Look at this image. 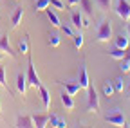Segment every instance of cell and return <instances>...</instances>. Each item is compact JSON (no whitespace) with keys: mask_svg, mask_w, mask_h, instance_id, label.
Listing matches in <instances>:
<instances>
[{"mask_svg":"<svg viewBox=\"0 0 130 128\" xmlns=\"http://www.w3.org/2000/svg\"><path fill=\"white\" fill-rule=\"evenodd\" d=\"M96 40L98 42H108L112 40V25L108 20H103L98 27V33H96Z\"/></svg>","mask_w":130,"mask_h":128,"instance_id":"obj_1","label":"cell"},{"mask_svg":"<svg viewBox=\"0 0 130 128\" xmlns=\"http://www.w3.org/2000/svg\"><path fill=\"white\" fill-rule=\"evenodd\" d=\"M87 108L90 112H98V110H100V96H98V92L94 90L92 85L87 88Z\"/></svg>","mask_w":130,"mask_h":128,"instance_id":"obj_2","label":"cell"},{"mask_svg":"<svg viewBox=\"0 0 130 128\" xmlns=\"http://www.w3.org/2000/svg\"><path fill=\"white\" fill-rule=\"evenodd\" d=\"M116 13L123 22H130V4L126 0H116Z\"/></svg>","mask_w":130,"mask_h":128,"instance_id":"obj_3","label":"cell"},{"mask_svg":"<svg viewBox=\"0 0 130 128\" xmlns=\"http://www.w3.org/2000/svg\"><path fill=\"white\" fill-rule=\"evenodd\" d=\"M27 83L31 87H36V88L42 85L40 76L36 74V69H35V65H32V60L31 58H29V63H27Z\"/></svg>","mask_w":130,"mask_h":128,"instance_id":"obj_4","label":"cell"},{"mask_svg":"<svg viewBox=\"0 0 130 128\" xmlns=\"http://www.w3.org/2000/svg\"><path fill=\"white\" fill-rule=\"evenodd\" d=\"M107 123H110V124H114V126H126V123H125V116L121 114L119 110H114V112H110V114H107Z\"/></svg>","mask_w":130,"mask_h":128,"instance_id":"obj_5","label":"cell"},{"mask_svg":"<svg viewBox=\"0 0 130 128\" xmlns=\"http://www.w3.org/2000/svg\"><path fill=\"white\" fill-rule=\"evenodd\" d=\"M27 74L24 72H18V76H16V90H18L22 96H25V88H27Z\"/></svg>","mask_w":130,"mask_h":128,"instance_id":"obj_6","label":"cell"},{"mask_svg":"<svg viewBox=\"0 0 130 128\" xmlns=\"http://www.w3.org/2000/svg\"><path fill=\"white\" fill-rule=\"evenodd\" d=\"M60 99H61V105H63L65 108H67V110H72V108L76 106V103H74V99H72V96H71L67 90H61Z\"/></svg>","mask_w":130,"mask_h":128,"instance_id":"obj_7","label":"cell"},{"mask_svg":"<svg viewBox=\"0 0 130 128\" xmlns=\"http://www.w3.org/2000/svg\"><path fill=\"white\" fill-rule=\"evenodd\" d=\"M78 83L81 85V88H89L90 87V78H89V72H87L85 65H81V69H79V81Z\"/></svg>","mask_w":130,"mask_h":128,"instance_id":"obj_8","label":"cell"},{"mask_svg":"<svg viewBox=\"0 0 130 128\" xmlns=\"http://www.w3.org/2000/svg\"><path fill=\"white\" fill-rule=\"evenodd\" d=\"M45 14H47L49 22H51V25H54V27H60V25H61V22H60V16L56 14V11L53 9V6H49V7L45 9Z\"/></svg>","mask_w":130,"mask_h":128,"instance_id":"obj_9","label":"cell"},{"mask_svg":"<svg viewBox=\"0 0 130 128\" xmlns=\"http://www.w3.org/2000/svg\"><path fill=\"white\" fill-rule=\"evenodd\" d=\"M32 123L36 128H43L49 124V114H35L32 116Z\"/></svg>","mask_w":130,"mask_h":128,"instance_id":"obj_10","label":"cell"},{"mask_svg":"<svg viewBox=\"0 0 130 128\" xmlns=\"http://www.w3.org/2000/svg\"><path fill=\"white\" fill-rule=\"evenodd\" d=\"M125 52H126V54H125V58H123V60H119V61H121L119 69H121V72H123V74H128V72H130V45L125 49Z\"/></svg>","mask_w":130,"mask_h":128,"instance_id":"obj_11","label":"cell"},{"mask_svg":"<svg viewBox=\"0 0 130 128\" xmlns=\"http://www.w3.org/2000/svg\"><path fill=\"white\" fill-rule=\"evenodd\" d=\"M0 51H2V52H7L9 56H16V52L11 49V45H9V38H7V34H4L2 38H0Z\"/></svg>","mask_w":130,"mask_h":128,"instance_id":"obj_12","label":"cell"},{"mask_svg":"<svg viewBox=\"0 0 130 128\" xmlns=\"http://www.w3.org/2000/svg\"><path fill=\"white\" fill-rule=\"evenodd\" d=\"M16 126H20V128L35 126V123H32V116H18V117H16Z\"/></svg>","mask_w":130,"mask_h":128,"instance_id":"obj_13","label":"cell"},{"mask_svg":"<svg viewBox=\"0 0 130 128\" xmlns=\"http://www.w3.org/2000/svg\"><path fill=\"white\" fill-rule=\"evenodd\" d=\"M22 18H24V9L22 7H16L14 13L11 14V27H18L20 22H22Z\"/></svg>","mask_w":130,"mask_h":128,"instance_id":"obj_14","label":"cell"},{"mask_svg":"<svg viewBox=\"0 0 130 128\" xmlns=\"http://www.w3.org/2000/svg\"><path fill=\"white\" fill-rule=\"evenodd\" d=\"M38 90H40L42 101H43V108H45V110H49V106H51V94H49V90H47L43 85H40V87H38Z\"/></svg>","mask_w":130,"mask_h":128,"instance_id":"obj_15","label":"cell"},{"mask_svg":"<svg viewBox=\"0 0 130 128\" xmlns=\"http://www.w3.org/2000/svg\"><path fill=\"white\" fill-rule=\"evenodd\" d=\"M114 45L119 47V49H126V47L130 45V38H128V34H118L116 40H114Z\"/></svg>","mask_w":130,"mask_h":128,"instance_id":"obj_16","label":"cell"},{"mask_svg":"<svg viewBox=\"0 0 130 128\" xmlns=\"http://www.w3.org/2000/svg\"><path fill=\"white\" fill-rule=\"evenodd\" d=\"M49 123H51V126H56V128H65L67 126V121L63 117H60V116H56V114L49 116Z\"/></svg>","mask_w":130,"mask_h":128,"instance_id":"obj_17","label":"cell"},{"mask_svg":"<svg viewBox=\"0 0 130 128\" xmlns=\"http://www.w3.org/2000/svg\"><path fill=\"white\" fill-rule=\"evenodd\" d=\"M79 7L83 9V13L87 16H92V13H94V2L92 0H79Z\"/></svg>","mask_w":130,"mask_h":128,"instance_id":"obj_18","label":"cell"},{"mask_svg":"<svg viewBox=\"0 0 130 128\" xmlns=\"http://www.w3.org/2000/svg\"><path fill=\"white\" fill-rule=\"evenodd\" d=\"M63 87H65V90H67L71 96H76L79 90H81V85L79 83H67V81H60Z\"/></svg>","mask_w":130,"mask_h":128,"instance_id":"obj_19","label":"cell"},{"mask_svg":"<svg viewBox=\"0 0 130 128\" xmlns=\"http://www.w3.org/2000/svg\"><path fill=\"white\" fill-rule=\"evenodd\" d=\"M71 20H72V25H74L78 31L83 27V16H81V13H76V11H74V13L71 14Z\"/></svg>","mask_w":130,"mask_h":128,"instance_id":"obj_20","label":"cell"},{"mask_svg":"<svg viewBox=\"0 0 130 128\" xmlns=\"http://www.w3.org/2000/svg\"><path fill=\"white\" fill-rule=\"evenodd\" d=\"M18 51H20L22 54H29V52H31V47H29V38H27V36H24V38L18 42Z\"/></svg>","mask_w":130,"mask_h":128,"instance_id":"obj_21","label":"cell"},{"mask_svg":"<svg viewBox=\"0 0 130 128\" xmlns=\"http://www.w3.org/2000/svg\"><path fill=\"white\" fill-rule=\"evenodd\" d=\"M125 49H119V47H114V49H110L108 51V56L110 58H114V60H123L125 58Z\"/></svg>","mask_w":130,"mask_h":128,"instance_id":"obj_22","label":"cell"},{"mask_svg":"<svg viewBox=\"0 0 130 128\" xmlns=\"http://www.w3.org/2000/svg\"><path fill=\"white\" fill-rule=\"evenodd\" d=\"M72 40H74L76 49H81V47H83V34H81V31H78L76 34H72Z\"/></svg>","mask_w":130,"mask_h":128,"instance_id":"obj_23","label":"cell"},{"mask_svg":"<svg viewBox=\"0 0 130 128\" xmlns=\"http://www.w3.org/2000/svg\"><path fill=\"white\" fill-rule=\"evenodd\" d=\"M49 6H51V0H36V4H35L36 11H45Z\"/></svg>","mask_w":130,"mask_h":128,"instance_id":"obj_24","label":"cell"},{"mask_svg":"<svg viewBox=\"0 0 130 128\" xmlns=\"http://www.w3.org/2000/svg\"><path fill=\"white\" fill-rule=\"evenodd\" d=\"M116 94V90H114V85L112 83H103V96H107V98H110V96Z\"/></svg>","mask_w":130,"mask_h":128,"instance_id":"obj_25","label":"cell"},{"mask_svg":"<svg viewBox=\"0 0 130 128\" xmlns=\"http://www.w3.org/2000/svg\"><path fill=\"white\" fill-rule=\"evenodd\" d=\"M94 2H96V6L100 7V9L108 11V9H110V2H112V0H94Z\"/></svg>","mask_w":130,"mask_h":128,"instance_id":"obj_26","label":"cell"},{"mask_svg":"<svg viewBox=\"0 0 130 128\" xmlns=\"http://www.w3.org/2000/svg\"><path fill=\"white\" fill-rule=\"evenodd\" d=\"M112 85H114V90L116 92H123V88H125V85H123V78H116L112 81Z\"/></svg>","mask_w":130,"mask_h":128,"instance_id":"obj_27","label":"cell"},{"mask_svg":"<svg viewBox=\"0 0 130 128\" xmlns=\"http://www.w3.org/2000/svg\"><path fill=\"white\" fill-rule=\"evenodd\" d=\"M60 29H61V33H63L65 36H71V38H72L74 31H72V27H71L69 24H61V25H60Z\"/></svg>","mask_w":130,"mask_h":128,"instance_id":"obj_28","label":"cell"},{"mask_svg":"<svg viewBox=\"0 0 130 128\" xmlns=\"http://www.w3.org/2000/svg\"><path fill=\"white\" fill-rule=\"evenodd\" d=\"M0 87L7 88V81H6V67L0 65Z\"/></svg>","mask_w":130,"mask_h":128,"instance_id":"obj_29","label":"cell"},{"mask_svg":"<svg viewBox=\"0 0 130 128\" xmlns=\"http://www.w3.org/2000/svg\"><path fill=\"white\" fill-rule=\"evenodd\" d=\"M49 43H51L53 47H58V45H60V36H58L56 33H53V34H49Z\"/></svg>","mask_w":130,"mask_h":128,"instance_id":"obj_30","label":"cell"},{"mask_svg":"<svg viewBox=\"0 0 130 128\" xmlns=\"http://www.w3.org/2000/svg\"><path fill=\"white\" fill-rule=\"evenodd\" d=\"M51 6L54 9H65V4L61 2V0H51Z\"/></svg>","mask_w":130,"mask_h":128,"instance_id":"obj_31","label":"cell"},{"mask_svg":"<svg viewBox=\"0 0 130 128\" xmlns=\"http://www.w3.org/2000/svg\"><path fill=\"white\" fill-rule=\"evenodd\" d=\"M69 7H74V6H79V0H67Z\"/></svg>","mask_w":130,"mask_h":128,"instance_id":"obj_32","label":"cell"},{"mask_svg":"<svg viewBox=\"0 0 130 128\" xmlns=\"http://www.w3.org/2000/svg\"><path fill=\"white\" fill-rule=\"evenodd\" d=\"M126 34H128V38H130V24H128V27H126Z\"/></svg>","mask_w":130,"mask_h":128,"instance_id":"obj_33","label":"cell"},{"mask_svg":"<svg viewBox=\"0 0 130 128\" xmlns=\"http://www.w3.org/2000/svg\"><path fill=\"white\" fill-rule=\"evenodd\" d=\"M126 94H128V98H130V83H128V88H126Z\"/></svg>","mask_w":130,"mask_h":128,"instance_id":"obj_34","label":"cell"},{"mask_svg":"<svg viewBox=\"0 0 130 128\" xmlns=\"http://www.w3.org/2000/svg\"><path fill=\"white\" fill-rule=\"evenodd\" d=\"M2 58H4V52H0V60H2Z\"/></svg>","mask_w":130,"mask_h":128,"instance_id":"obj_35","label":"cell"}]
</instances>
